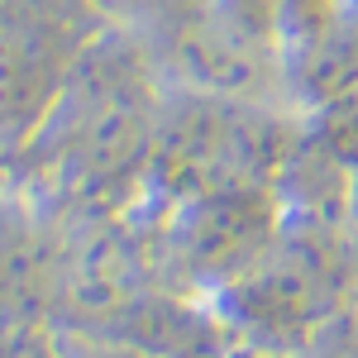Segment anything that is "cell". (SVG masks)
Listing matches in <instances>:
<instances>
[{
    "label": "cell",
    "instance_id": "5",
    "mask_svg": "<svg viewBox=\"0 0 358 358\" xmlns=\"http://www.w3.org/2000/svg\"><path fill=\"white\" fill-rule=\"evenodd\" d=\"M0 358H62V354H57V344L48 339L43 325L0 320Z\"/></svg>",
    "mask_w": 358,
    "mask_h": 358
},
{
    "label": "cell",
    "instance_id": "3",
    "mask_svg": "<svg viewBox=\"0 0 358 358\" xmlns=\"http://www.w3.org/2000/svg\"><path fill=\"white\" fill-rule=\"evenodd\" d=\"M273 220L258 192H224L192 201V215L172 239V258L192 273H244L268 248Z\"/></svg>",
    "mask_w": 358,
    "mask_h": 358
},
{
    "label": "cell",
    "instance_id": "1",
    "mask_svg": "<svg viewBox=\"0 0 358 358\" xmlns=\"http://www.w3.org/2000/svg\"><path fill=\"white\" fill-rule=\"evenodd\" d=\"M273 163L263 134L239 115L201 110L192 120H177L167 134H158V172L167 187L187 196H224L253 192L263 167Z\"/></svg>",
    "mask_w": 358,
    "mask_h": 358
},
{
    "label": "cell",
    "instance_id": "4",
    "mask_svg": "<svg viewBox=\"0 0 358 358\" xmlns=\"http://www.w3.org/2000/svg\"><path fill=\"white\" fill-rule=\"evenodd\" d=\"M62 296V239L43 229H5L0 234V320L43 325L57 315Z\"/></svg>",
    "mask_w": 358,
    "mask_h": 358
},
{
    "label": "cell",
    "instance_id": "2",
    "mask_svg": "<svg viewBox=\"0 0 358 358\" xmlns=\"http://www.w3.org/2000/svg\"><path fill=\"white\" fill-rule=\"evenodd\" d=\"M325 263L310 244H268L244 273H234V315L248 330H301L325 301Z\"/></svg>",
    "mask_w": 358,
    "mask_h": 358
},
{
    "label": "cell",
    "instance_id": "6",
    "mask_svg": "<svg viewBox=\"0 0 358 358\" xmlns=\"http://www.w3.org/2000/svg\"><path fill=\"white\" fill-rule=\"evenodd\" d=\"M77 358H153V354H138V349H129V344H120V339H96L91 349H82Z\"/></svg>",
    "mask_w": 358,
    "mask_h": 358
}]
</instances>
